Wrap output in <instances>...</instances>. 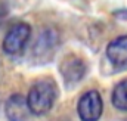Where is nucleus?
Wrapping results in <instances>:
<instances>
[{"label": "nucleus", "mask_w": 127, "mask_h": 121, "mask_svg": "<svg viewBox=\"0 0 127 121\" xmlns=\"http://www.w3.org/2000/svg\"><path fill=\"white\" fill-rule=\"evenodd\" d=\"M56 97H58V90L52 80L49 78L38 80L37 83L32 84V87L28 91V96H27L31 114L34 115L47 114L53 108Z\"/></svg>", "instance_id": "f257e3e1"}, {"label": "nucleus", "mask_w": 127, "mask_h": 121, "mask_svg": "<svg viewBox=\"0 0 127 121\" xmlns=\"http://www.w3.org/2000/svg\"><path fill=\"white\" fill-rule=\"evenodd\" d=\"M30 35H31V28L28 24L19 22V24L13 25L4 35L3 50L7 55H19L24 50V47L27 46Z\"/></svg>", "instance_id": "f03ea898"}, {"label": "nucleus", "mask_w": 127, "mask_h": 121, "mask_svg": "<svg viewBox=\"0 0 127 121\" xmlns=\"http://www.w3.org/2000/svg\"><path fill=\"white\" fill-rule=\"evenodd\" d=\"M103 103L99 91L90 90L84 93L77 105V112L81 121H97L102 115Z\"/></svg>", "instance_id": "7ed1b4c3"}, {"label": "nucleus", "mask_w": 127, "mask_h": 121, "mask_svg": "<svg viewBox=\"0 0 127 121\" xmlns=\"http://www.w3.org/2000/svg\"><path fill=\"white\" fill-rule=\"evenodd\" d=\"M4 112L9 121H27L31 109L28 106L27 97H24L22 94H12L6 100Z\"/></svg>", "instance_id": "20e7f679"}, {"label": "nucleus", "mask_w": 127, "mask_h": 121, "mask_svg": "<svg viewBox=\"0 0 127 121\" xmlns=\"http://www.w3.org/2000/svg\"><path fill=\"white\" fill-rule=\"evenodd\" d=\"M84 71H86L84 62L77 56H68L62 60L61 72H62L64 80L68 84L77 83L78 80H81V77L84 75Z\"/></svg>", "instance_id": "39448f33"}, {"label": "nucleus", "mask_w": 127, "mask_h": 121, "mask_svg": "<svg viewBox=\"0 0 127 121\" xmlns=\"http://www.w3.org/2000/svg\"><path fill=\"white\" fill-rule=\"evenodd\" d=\"M106 56L115 66L127 65V35L117 37L106 47Z\"/></svg>", "instance_id": "423d86ee"}, {"label": "nucleus", "mask_w": 127, "mask_h": 121, "mask_svg": "<svg viewBox=\"0 0 127 121\" xmlns=\"http://www.w3.org/2000/svg\"><path fill=\"white\" fill-rule=\"evenodd\" d=\"M112 105L120 109V111H127V78L120 81L112 91Z\"/></svg>", "instance_id": "0eeeda50"}]
</instances>
